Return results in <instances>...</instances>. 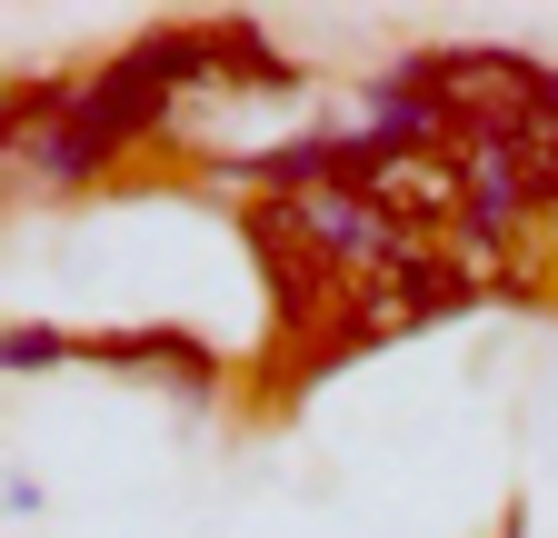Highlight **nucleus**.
<instances>
[{
	"instance_id": "f257e3e1",
	"label": "nucleus",
	"mask_w": 558,
	"mask_h": 538,
	"mask_svg": "<svg viewBox=\"0 0 558 538\" xmlns=\"http://www.w3.org/2000/svg\"><path fill=\"white\" fill-rule=\"evenodd\" d=\"M360 189L379 199L399 230H439V220L469 210V170L449 150H418V140H369L360 150Z\"/></svg>"
},
{
	"instance_id": "f03ea898",
	"label": "nucleus",
	"mask_w": 558,
	"mask_h": 538,
	"mask_svg": "<svg viewBox=\"0 0 558 538\" xmlns=\"http://www.w3.org/2000/svg\"><path fill=\"white\" fill-rule=\"evenodd\" d=\"M418 90L449 100L459 120H478V140H499V130L558 110V81L529 71V60H429V71H418Z\"/></svg>"
},
{
	"instance_id": "7ed1b4c3",
	"label": "nucleus",
	"mask_w": 558,
	"mask_h": 538,
	"mask_svg": "<svg viewBox=\"0 0 558 538\" xmlns=\"http://www.w3.org/2000/svg\"><path fill=\"white\" fill-rule=\"evenodd\" d=\"M459 299H469L459 269H429V259L369 269V280H349V340H389V329H418V319H439Z\"/></svg>"
},
{
	"instance_id": "20e7f679",
	"label": "nucleus",
	"mask_w": 558,
	"mask_h": 538,
	"mask_svg": "<svg viewBox=\"0 0 558 538\" xmlns=\"http://www.w3.org/2000/svg\"><path fill=\"white\" fill-rule=\"evenodd\" d=\"M50 359H60L50 329H11V369H50Z\"/></svg>"
}]
</instances>
